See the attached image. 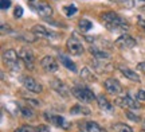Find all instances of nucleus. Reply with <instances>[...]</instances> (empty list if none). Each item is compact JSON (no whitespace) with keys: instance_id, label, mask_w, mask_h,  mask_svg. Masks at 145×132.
I'll return each instance as SVG.
<instances>
[{"instance_id":"obj_8","label":"nucleus","mask_w":145,"mask_h":132,"mask_svg":"<svg viewBox=\"0 0 145 132\" xmlns=\"http://www.w3.org/2000/svg\"><path fill=\"white\" fill-rule=\"evenodd\" d=\"M19 58L23 61L26 68H28L30 70L34 69V66H35V57H34V53L30 49H22L19 51Z\"/></svg>"},{"instance_id":"obj_6","label":"nucleus","mask_w":145,"mask_h":132,"mask_svg":"<svg viewBox=\"0 0 145 132\" xmlns=\"http://www.w3.org/2000/svg\"><path fill=\"white\" fill-rule=\"evenodd\" d=\"M44 119H46L50 124H54V125L62 128V129H69V128H70V123H69L65 117L59 116V115H48L47 112H44Z\"/></svg>"},{"instance_id":"obj_4","label":"nucleus","mask_w":145,"mask_h":132,"mask_svg":"<svg viewBox=\"0 0 145 132\" xmlns=\"http://www.w3.org/2000/svg\"><path fill=\"white\" fill-rule=\"evenodd\" d=\"M31 32L38 38H46V39H57V38H59V34H58V32L51 31V30H48L47 27L42 26V24L34 26Z\"/></svg>"},{"instance_id":"obj_35","label":"nucleus","mask_w":145,"mask_h":132,"mask_svg":"<svg viewBox=\"0 0 145 132\" xmlns=\"http://www.w3.org/2000/svg\"><path fill=\"white\" fill-rule=\"evenodd\" d=\"M137 23H138V26L141 27V28H144L145 30V19H142V18H138V19H137Z\"/></svg>"},{"instance_id":"obj_20","label":"nucleus","mask_w":145,"mask_h":132,"mask_svg":"<svg viewBox=\"0 0 145 132\" xmlns=\"http://www.w3.org/2000/svg\"><path fill=\"white\" fill-rule=\"evenodd\" d=\"M70 113L71 115H85V116H89V115H91V111L89 109L88 106L82 105V104H75L74 106H71Z\"/></svg>"},{"instance_id":"obj_30","label":"nucleus","mask_w":145,"mask_h":132,"mask_svg":"<svg viewBox=\"0 0 145 132\" xmlns=\"http://www.w3.org/2000/svg\"><path fill=\"white\" fill-rule=\"evenodd\" d=\"M14 16H15L16 19H19V18L23 16V8H22L20 5H18V7L15 8V11H14Z\"/></svg>"},{"instance_id":"obj_37","label":"nucleus","mask_w":145,"mask_h":132,"mask_svg":"<svg viewBox=\"0 0 145 132\" xmlns=\"http://www.w3.org/2000/svg\"><path fill=\"white\" fill-rule=\"evenodd\" d=\"M110 1H114V3H118V4H122L124 0H110Z\"/></svg>"},{"instance_id":"obj_15","label":"nucleus","mask_w":145,"mask_h":132,"mask_svg":"<svg viewBox=\"0 0 145 132\" xmlns=\"http://www.w3.org/2000/svg\"><path fill=\"white\" fill-rule=\"evenodd\" d=\"M78 128L81 132H104V129L95 121H81L78 123Z\"/></svg>"},{"instance_id":"obj_24","label":"nucleus","mask_w":145,"mask_h":132,"mask_svg":"<svg viewBox=\"0 0 145 132\" xmlns=\"http://www.w3.org/2000/svg\"><path fill=\"white\" fill-rule=\"evenodd\" d=\"M18 109H19L20 115L24 117V119H32V117H34V112H32V109L30 108V106H27V105H18Z\"/></svg>"},{"instance_id":"obj_34","label":"nucleus","mask_w":145,"mask_h":132,"mask_svg":"<svg viewBox=\"0 0 145 132\" xmlns=\"http://www.w3.org/2000/svg\"><path fill=\"white\" fill-rule=\"evenodd\" d=\"M0 30H1V34H5V31H7V32H11V31H12L8 24H1V28H0Z\"/></svg>"},{"instance_id":"obj_27","label":"nucleus","mask_w":145,"mask_h":132,"mask_svg":"<svg viewBox=\"0 0 145 132\" xmlns=\"http://www.w3.org/2000/svg\"><path fill=\"white\" fill-rule=\"evenodd\" d=\"M113 129L117 132H133L132 131V128L128 127L126 124H122V123H118V124H116L113 125Z\"/></svg>"},{"instance_id":"obj_41","label":"nucleus","mask_w":145,"mask_h":132,"mask_svg":"<svg viewBox=\"0 0 145 132\" xmlns=\"http://www.w3.org/2000/svg\"><path fill=\"white\" fill-rule=\"evenodd\" d=\"M144 127H145V120H144Z\"/></svg>"},{"instance_id":"obj_22","label":"nucleus","mask_w":145,"mask_h":132,"mask_svg":"<svg viewBox=\"0 0 145 132\" xmlns=\"http://www.w3.org/2000/svg\"><path fill=\"white\" fill-rule=\"evenodd\" d=\"M59 61H61V64L63 65V66H66V68L70 70V72H72V73H77V65L72 62L70 58H67L66 55H63V54H59Z\"/></svg>"},{"instance_id":"obj_1","label":"nucleus","mask_w":145,"mask_h":132,"mask_svg":"<svg viewBox=\"0 0 145 132\" xmlns=\"http://www.w3.org/2000/svg\"><path fill=\"white\" fill-rule=\"evenodd\" d=\"M101 19H102V22L105 23L106 28L110 30V31L124 32V31H128V30H129V23L125 20V19H122L118 14L113 12V11H108V12L101 14Z\"/></svg>"},{"instance_id":"obj_33","label":"nucleus","mask_w":145,"mask_h":132,"mask_svg":"<svg viewBox=\"0 0 145 132\" xmlns=\"http://www.w3.org/2000/svg\"><path fill=\"white\" fill-rule=\"evenodd\" d=\"M27 100V102L28 104H31V105H34V106H39L40 105V101H38V100H32V99H26Z\"/></svg>"},{"instance_id":"obj_16","label":"nucleus","mask_w":145,"mask_h":132,"mask_svg":"<svg viewBox=\"0 0 145 132\" xmlns=\"http://www.w3.org/2000/svg\"><path fill=\"white\" fill-rule=\"evenodd\" d=\"M91 65L98 73H108V72L113 70V65L109 64L108 61H104V59H94Z\"/></svg>"},{"instance_id":"obj_3","label":"nucleus","mask_w":145,"mask_h":132,"mask_svg":"<svg viewBox=\"0 0 145 132\" xmlns=\"http://www.w3.org/2000/svg\"><path fill=\"white\" fill-rule=\"evenodd\" d=\"M19 61H20V58L14 49H7L3 53V62L14 72H19V69H20Z\"/></svg>"},{"instance_id":"obj_29","label":"nucleus","mask_w":145,"mask_h":132,"mask_svg":"<svg viewBox=\"0 0 145 132\" xmlns=\"http://www.w3.org/2000/svg\"><path fill=\"white\" fill-rule=\"evenodd\" d=\"M125 113H126V117H128V119H130L132 121H135V123H138V121H140V120H141V119H140V116H138V115H135L133 112H130V111H126V112H125Z\"/></svg>"},{"instance_id":"obj_25","label":"nucleus","mask_w":145,"mask_h":132,"mask_svg":"<svg viewBox=\"0 0 145 132\" xmlns=\"http://www.w3.org/2000/svg\"><path fill=\"white\" fill-rule=\"evenodd\" d=\"M78 26H79V30L82 32H88L89 30H91V27H93V23L88 19H81L79 23H78Z\"/></svg>"},{"instance_id":"obj_21","label":"nucleus","mask_w":145,"mask_h":132,"mask_svg":"<svg viewBox=\"0 0 145 132\" xmlns=\"http://www.w3.org/2000/svg\"><path fill=\"white\" fill-rule=\"evenodd\" d=\"M79 76H81V78H82L83 81H88V82H97V76H95L89 68H82Z\"/></svg>"},{"instance_id":"obj_5","label":"nucleus","mask_w":145,"mask_h":132,"mask_svg":"<svg viewBox=\"0 0 145 132\" xmlns=\"http://www.w3.org/2000/svg\"><path fill=\"white\" fill-rule=\"evenodd\" d=\"M66 49H67V51L72 55H81L83 53V46L81 41L78 39L77 37H70L67 39V42H66Z\"/></svg>"},{"instance_id":"obj_7","label":"nucleus","mask_w":145,"mask_h":132,"mask_svg":"<svg viewBox=\"0 0 145 132\" xmlns=\"http://www.w3.org/2000/svg\"><path fill=\"white\" fill-rule=\"evenodd\" d=\"M23 85H24V88H26L28 92H31V93H35V95H39L43 92V86H42L36 79H34L32 77H23Z\"/></svg>"},{"instance_id":"obj_26","label":"nucleus","mask_w":145,"mask_h":132,"mask_svg":"<svg viewBox=\"0 0 145 132\" xmlns=\"http://www.w3.org/2000/svg\"><path fill=\"white\" fill-rule=\"evenodd\" d=\"M14 132H40V127H32V125H22L16 128Z\"/></svg>"},{"instance_id":"obj_2","label":"nucleus","mask_w":145,"mask_h":132,"mask_svg":"<svg viewBox=\"0 0 145 132\" xmlns=\"http://www.w3.org/2000/svg\"><path fill=\"white\" fill-rule=\"evenodd\" d=\"M71 93L81 102H91L93 100H97L95 95L85 85H74L71 89Z\"/></svg>"},{"instance_id":"obj_23","label":"nucleus","mask_w":145,"mask_h":132,"mask_svg":"<svg viewBox=\"0 0 145 132\" xmlns=\"http://www.w3.org/2000/svg\"><path fill=\"white\" fill-rule=\"evenodd\" d=\"M124 7L126 8H135V7H145V0H124L122 3Z\"/></svg>"},{"instance_id":"obj_32","label":"nucleus","mask_w":145,"mask_h":132,"mask_svg":"<svg viewBox=\"0 0 145 132\" xmlns=\"http://www.w3.org/2000/svg\"><path fill=\"white\" fill-rule=\"evenodd\" d=\"M137 99L140 101H145V90H142V89L137 90Z\"/></svg>"},{"instance_id":"obj_39","label":"nucleus","mask_w":145,"mask_h":132,"mask_svg":"<svg viewBox=\"0 0 145 132\" xmlns=\"http://www.w3.org/2000/svg\"><path fill=\"white\" fill-rule=\"evenodd\" d=\"M27 1H31V3H32V1H35V0H27Z\"/></svg>"},{"instance_id":"obj_10","label":"nucleus","mask_w":145,"mask_h":132,"mask_svg":"<svg viewBox=\"0 0 145 132\" xmlns=\"http://www.w3.org/2000/svg\"><path fill=\"white\" fill-rule=\"evenodd\" d=\"M50 85H51V88L57 92L58 95L63 96V97H69V96H70V92H71V90L69 89L67 85L65 84L63 81H61V79H51Z\"/></svg>"},{"instance_id":"obj_9","label":"nucleus","mask_w":145,"mask_h":132,"mask_svg":"<svg viewBox=\"0 0 145 132\" xmlns=\"http://www.w3.org/2000/svg\"><path fill=\"white\" fill-rule=\"evenodd\" d=\"M116 104L121 108H130V109H140L141 105L138 102H136L130 96H124V97H120V99H116L114 101Z\"/></svg>"},{"instance_id":"obj_36","label":"nucleus","mask_w":145,"mask_h":132,"mask_svg":"<svg viewBox=\"0 0 145 132\" xmlns=\"http://www.w3.org/2000/svg\"><path fill=\"white\" fill-rule=\"evenodd\" d=\"M40 132H50V128L47 125H40Z\"/></svg>"},{"instance_id":"obj_38","label":"nucleus","mask_w":145,"mask_h":132,"mask_svg":"<svg viewBox=\"0 0 145 132\" xmlns=\"http://www.w3.org/2000/svg\"><path fill=\"white\" fill-rule=\"evenodd\" d=\"M141 10H142V11H144V12H145V7H142V8H141Z\"/></svg>"},{"instance_id":"obj_13","label":"nucleus","mask_w":145,"mask_h":132,"mask_svg":"<svg viewBox=\"0 0 145 132\" xmlns=\"http://www.w3.org/2000/svg\"><path fill=\"white\" fill-rule=\"evenodd\" d=\"M31 8L35 11L39 16H42V18H47V16H50L52 14L51 5L47 4V3H38V4H32Z\"/></svg>"},{"instance_id":"obj_40","label":"nucleus","mask_w":145,"mask_h":132,"mask_svg":"<svg viewBox=\"0 0 145 132\" xmlns=\"http://www.w3.org/2000/svg\"><path fill=\"white\" fill-rule=\"evenodd\" d=\"M140 132H145V129H142V131H140Z\"/></svg>"},{"instance_id":"obj_19","label":"nucleus","mask_w":145,"mask_h":132,"mask_svg":"<svg viewBox=\"0 0 145 132\" xmlns=\"http://www.w3.org/2000/svg\"><path fill=\"white\" fill-rule=\"evenodd\" d=\"M120 70H121V73L124 74L126 78H129L130 81H133V82H141L140 76L136 73L135 70H132V69H129V68H125V66H120Z\"/></svg>"},{"instance_id":"obj_31","label":"nucleus","mask_w":145,"mask_h":132,"mask_svg":"<svg viewBox=\"0 0 145 132\" xmlns=\"http://www.w3.org/2000/svg\"><path fill=\"white\" fill-rule=\"evenodd\" d=\"M11 7V0H1L0 1V8L1 10H8Z\"/></svg>"},{"instance_id":"obj_18","label":"nucleus","mask_w":145,"mask_h":132,"mask_svg":"<svg viewBox=\"0 0 145 132\" xmlns=\"http://www.w3.org/2000/svg\"><path fill=\"white\" fill-rule=\"evenodd\" d=\"M90 53L93 55L95 59H104V61H108L110 59V53L106 51L105 49H101V47H97V46H91L90 47Z\"/></svg>"},{"instance_id":"obj_17","label":"nucleus","mask_w":145,"mask_h":132,"mask_svg":"<svg viewBox=\"0 0 145 132\" xmlns=\"http://www.w3.org/2000/svg\"><path fill=\"white\" fill-rule=\"evenodd\" d=\"M97 104H98L101 111L108 112V113H113L114 112V106L112 105V102H109V100L105 97L104 95L97 96Z\"/></svg>"},{"instance_id":"obj_28","label":"nucleus","mask_w":145,"mask_h":132,"mask_svg":"<svg viewBox=\"0 0 145 132\" xmlns=\"http://www.w3.org/2000/svg\"><path fill=\"white\" fill-rule=\"evenodd\" d=\"M63 11H65V14H66V16H71L74 15L75 12H77V7L75 5H66L65 8H63Z\"/></svg>"},{"instance_id":"obj_11","label":"nucleus","mask_w":145,"mask_h":132,"mask_svg":"<svg viewBox=\"0 0 145 132\" xmlns=\"http://www.w3.org/2000/svg\"><path fill=\"white\" fill-rule=\"evenodd\" d=\"M40 66L46 72H48V73H55V72H58V62L55 58H52V57H50V55H46V57H43V59L40 61Z\"/></svg>"},{"instance_id":"obj_12","label":"nucleus","mask_w":145,"mask_h":132,"mask_svg":"<svg viewBox=\"0 0 145 132\" xmlns=\"http://www.w3.org/2000/svg\"><path fill=\"white\" fill-rule=\"evenodd\" d=\"M114 45L118 49H130V47H133V46H136V41L130 35L124 34V35H121V37H118L116 39Z\"/></svg>"},{"instance_id":"obj_14","label":"nucleus","mask_w":145,"mask_h":132,"mask_svg":"<svg viewBox=\"0 0 145 132\" xmlns=\"http://www.w3.org/2000/svg\"><path fill=\"white\" fill-rule=\"evenodd\" d=\"M104 85H105V89L108 90L109 93H112V95H118L122 90V86L120 84V81L116 78H108L104 82Z\"/></svg>"}]
</instances>
